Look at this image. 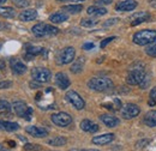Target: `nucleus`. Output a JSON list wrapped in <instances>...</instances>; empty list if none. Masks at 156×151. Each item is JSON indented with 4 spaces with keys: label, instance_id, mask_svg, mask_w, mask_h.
Wrapping results in <instances>:
<instances>
[{
    "label": "nucleus",
    "instance_id": "obj_1",
    "mask_svg": "<svg viewBox=\"0 0 156 151\" xmlns=\"http://www.w3.org/2000/svg\"><path fill=\"white\" fill-rule=\"evenodd\" d=\"M88 86L98 93H103V91H108L111 89H113L114 84L109 78L106 77H94L88 82Z\"/></svg>",
    "mask_w": 156,
    "mask_h": 151
},
{
    "label": "nucleus",
    "instance_id": "obj_38",
    "mask_svg": "<svg viewBox=\"0 0 156 151\" xmlns=\"http://www.w3.org/2000/svg\"><path fill=\"white\" fill-rule=\"evenodd\" d=\"M149 143H150V140H149V139H142V140L137 142V148H145Z\"/></svg>",
    "mask_w": 156,
    "mask_h": 151
},
{
    "label": "nucleus",
    "instance_id": "obj_11",
    "mask_svg": "<svg viewBox=\"0 0 156 151\" xmlns=\"http://www.w3.org/2000/svg\"><path fill=\"white\" fill-rule=\"evenodd\" d=\"M10 66H11L12 72L17 76H20L27 72V66L23 64L22 60L17 59V58H12V59L10 60Z\"/></svg>",
    "mask_w": 156,
    "mask_h": 151
},
{
    "label": "nucleus",
    "instance_id": "obj_34",
    "mask_svg": "<svg viewBox=\"0 0 156 151\" xmlns=\"http://www.w3.org/2000/svg\"><path fill=\"white\" fill-rule=\"evenodd\" d=\"M12 2H13L17 7H20V9L29 6V1H28V0H12Z\"/></svg>",
    "mask_w": 156,
    "mask_h": 151
},
{
    "label": "nucleus",
    "instance_id": "obj_20",
    "mask_svg": "<svg viewBox=\"0 0 156 151\" xmlns=\"http://www.w3.org/2000/svg\"><path fill=\"white\" fill-rule=\"evenodd\" d=\"M69 18V15L66 12H62V11H59V12H55L53 15L49 16V20L52 23H55V24H59V23H64L66 22Z\"/></svg>",
    "mask_w": 156,
    "mask_h": 151
},
{
    "label": "nucleus",
    "instance_id": "obj_48",
    "mask_svg": "<svg viewBox=\"0 0 156 151\" xmlns=\"http://www.w3.org/2000/svg\"><path fill=\"white\" fill-rule=\"evenodd\" d=\"M83 151H98L96 149H88V150H83Z\"/></svg>",
    "mask_w": 156,
    "mask_h": 151
},
{
    "label": "nucleus",
    "instance_id": "obj_29",
    "mask_svg": "<svg viewBox=\"0 0 156 151\" xmlns=\"http://www.w3.org/2000/svg\"><path fill=\"white\" fill-rule=\"evenodd\" d=\"M98 23V19L85 18V19H82V22H80V25H82V26H85V28H91V26L96 25Z\"/></svg>",
    "mask_w": 156,
    "mask_h": 151
},
{
    "label": "nucleus",
    "instance_id": "obj_19",
    "mask_svg": "<svg viewBox=\"0 0 156 151\" xmlns=\"http://www.w3.org/2000/svg\"><path fill=\"white\" fill-rule=\"evenodd\" d=\"M80 128H82L84 132H89V133H95L98 131V125H96L95 122L88 120V119H85V120H83V121L80 122Z\"/></svg>",
    "mask_w": 156,
    "mask_h": 151
},
{
    "label": "nucleus",
    "instance_id": "obj_2",
    "mask_svg": "<svg viewBox=\"0 0 156 151\" xmlns=\"http://www.w3.org/2000/svg\"><path fill=\"white\" fill-rule=\"evenodd\" d=\"M156 41V30L144 29L133 35V42L138 46H147Z\"/></svg>",
    "mask_w": 156,
    "mask_h": 151
},
{
    "label": "nucleus",
    "instance_id": "obj_8",
    "mask_svg": "<svg viewBox=\"0 0 156 151\" xmlns=\"http://www.w3.org/2000/svg\"><path fill=\"white\" fill-rule=\"evenodd\" d=\"M75 55H76V51L73 47H66L64 48L60 54H59V64L60 65H66V64H70L75 60Z\"/></svg>",
    "mask_w": 156,
    "mask_h": 151
},
{
    "label": "nucleus",
    "instance_id": "obj_45",
    "mask_svg": "<svg viewBox=\"0 0 156 151\" xmlns=\"http://www.w3.org/2000/svg\"><path fill=\"white\" fill-rule=\"evenodd\" d=\"M7 143L10 144L11 148H15V146H16V143H15V142H11V140H10V142H7Z\"/></svg>",
    "mask_w": 156,
    "mask_h": 151
},
{
    "label": "nucleus",
    "instance_id": "obj_50",
    "mask_svg": "<svg viewBox=\"0 0 156 151\" xmlns=\"http://www.w3.org/2000/svg\"><path fill=\"white\" fill-rule=\"evenodd\" d=\"M4 2H6V0H0V5H1V4H4Z\"/></svg>",
    "mask_w": 156,
    "mask_h": 151
},
{
    "label": "nucleus",
    "instance_id": "obj_42",
    "mask_svg": "<svg viewBox=\"0 0 156 151\" xmlns=\"http://www.w3.org/2000/svg\"><path fill=\"white\" fill-rule=\"evenodd\" d=\"M0 70H5V61L0 59Z\"/></svg>",
    "mask_w": 156,
    "mask_h": 151
},
{
    "label": "nucleus",
    "instance_id": "obj_37",
    "mask_svg": "<svg viewBox=\"0 0 156 151\" xmlns=\"http://www.w3.org/2000/svg\"><path fill=\"white\" fill-rule=\"evenodd\" d=\"M11 86H12V82H10V80L0 82V89H9Z\"/></svg>",
    "mask_w": 156,
    "mask_h": 151
},
{
    "label": "nucleus",
    "instance_id": "obj_46",
    "mask_svg": "<svg viewBox=\"0 0 156 151\" xmlns=\"http://www.w3.org/2000/svg\"><path fill=\"white\" fill-rule=\"evenodd\" d=\"M0 151H9V150H7L2 144H0Z\"/></svg>",
    "mask_w": 156,
    "mask_h": 151
},
{
    "label": "nucleus",
    "instance_id": "obj_9",
    "mask_svg": "<svg viewBox=\"0 0 156 151\" xmlns=\"http://www.w3.org/2000/svg\"><path fill=\"white\" fill-rule=\"evenodd\" d=\"M139 113H140L139 107L133 103H127L121 108V116L124 119H133Z\"/></svg>",
    "mask_w": 156,
    "mask_h": 151
},
{
    "label": "nucleus",
    "instance_id": "obj_30",
    "mask_svg": "<svg viewBox=\"0 0 156 151\" xmlns=\"http://www.w3.org/2000/svg\"><path fill=\"white\" fill-rule=\"evenodd\" d=\"M145 53L151 58H156V41H154L153 43H150L147 48H145Z\"/></svg>",
    "mask_w": 156,
    "mask_h": 151
},
{
    "label": "nucleus",
    "instance_id": "obj_33",
    "mask_svg": "<svg viewBox=\"0 0 156 151\" xmlns=\"http://www.w3.org/2000/svg\"><path fill=\"white\" fill-rule=\"evenodd\" d=\"M25 151H41V146L37 144H25L24 145Z\"/></svg>",
    "mask_w": 156,
    "mask_h": 151
},
{
    "label": "nucleus",
    "instance_id": "obj_44",
    "mask_svg": "<svg viewBox=\"0 0 156 151\" xmlns=\"http://www.w3.org/2000/svg\"><path fill=\"white\" fill-rule=\"evenodd\" d=\"M30 86H31V89H37L39 88V85L37 84H34V83H30Z\"/></svg>",
    "mask_w": 156,
    "mask_h": 151
},
{
    "label": "nucleus",
    "instance_id": "obj_13",
    "mask_svg": "<svg viewBox=\"0 0 156 151\" xmlns=\"http://www.w3.org/2000/svg\"><path fill=\"white\" fill-rule=\"evenodd\" d=\"M114 140V134L113 133H106L102 135H96L93 138V144L95 145H107Z\"/></svg>",
    "mask_w": 156,
    "mask_h": 151
},
{
    "label": "nucleus",
    "instance_id": "obj_43",
    "mask_svg": "<svg viewBox=\"0 0 156 151\" xmlns=\"http://www.w3.org/2000/svg\"><path fill=\"white\" fill-rule=\"evenodd\" d=\"M149 4H150L153 7H155L156 9V0H149Z\"/></svg>",
    "mask_w": 156,
    "mask_h": 151
},
{
    "label": "nucleus",
    "instance_id": "obj_21",
    "mask_svg": "<svg viewBox=\"0 0 156 151\" xmlns=\"http://www.w3.org/2000/svg\"><path fill=\"white\" fill-rule=\"evenodd\" d=\"M87 13L89 16H105L107 13V10L102 6L95 5V6H89L87 10Z\"/></svg>",
    "mask_w": 156,
    "mask_h": 151
},
{
    "label": "nucleus",
    "instance_id": "obj_51",
    "mask_svg": "<svg viewBox=\"0 0 156 151\" xmlns=\"http://www.w3.org/2000/svg\"><path fill=\"white\" fill-rule=\"evenodd\" d=\"M0 130H1V120H0Z\"/></svg>",
    "mask_w": 156,
    "mask_h": 151
},
{
    "label": "nucleus",
    "instance_id": "obj_5",
    "mask_svg": "<svg viewBox=\"0 0 156 151\" xmlns=\"http://www.w3.org/2000/svg\"><path fill=\"white\" fill-rule=\"evenodd\" d=\"M51 120L54 125H57L59 127H66L69 125H71L72 122V116L70 114L60 112V113H55L51 116Z\"/></svg>",
    "mask_w": 156,
    "mask_h": 151
},
{
    "label": "nucleus",
    "instance_id": "obj_7",
    "mask_svg": "<svg viewBox=\"0 0 156 151\" xmlns=\"http://www.w3.org/2000/svg\"><path fill=\"white\" fill-rule=\"evenodd\" d=\"M145 77V72L140 68H133L126 77V83L129 85H139Z\"/></svg>",
    "mask_w": 156,
    "mask_h": 151
},
{
    "label": "nucleus",
    "instance_id": "obj_15",
    "mask_svg": "<svg viewBox=\"0 0 156 151\" xmlns=\"http://www.w3.org/2000/svg\"><path fill=\"white\" fill-rule=\"evenodd\" d=\"M25 131L35 138H43V137L48 135V131L43 127H39V126H28L25 128Z\"/></svg>",
    "mask_w": 156,
    "mask_h": 151
},
{
    "label": "nucleus",
    "instance_id": "obj_6",
    "mask_svg": "<svg viewBox=\"0 0 156 151\" xmlns=\"http://www.w3.org/2000/svg\"><path fill=\"white\" fill-rule=\"evenodd\" d=\"M65 97H66V100H67L77 111H80V109H83V108L85 107L84 100L80 97V95L78 94V93H76V91H73V90L67 91L66 95H65Z\"/></svg>",
    "mask_w": 156,
    "mask_h": 151
},
{
    "label": "nucleus",
    "instance_id": "obj_40",
    "mask_svg": "<svg viewBox=\"0 0 156 151\" xmlns=\"http://www.w3.org/2000/svg\"><path fill=\"white\" fill-rule=\"evenodd\" d=\"M93 48H94V43H84L83 44V49H85V51H90Z\"/></svg>",
    "mask_w": 156,
    "mask_h": 151
},
{
    "label": "nucleus",
    "instance_id": "obj_22",
    "mask_svg": "<svg viewBox=\"0 0 156 151\" xmlns=\"http://www.w3.org/2000/svg\"><path fill=\"white\" fill-rule=\"evenodd\" d=\"M144 124L149 127H155L156 126V111H150L145 114L144 116Z\"/></svg>",
    "mask_w": 156,
    "mask_h": 151
},
{
    "label": "nucleus",
    "instance_id": "obj_35",
    "mask_svg": "<svg viewBox=\"0 0 156 151\" xmlns=\"http://www.w3.org/2000/svg\"><path fill=\"white\" fill-rule=\"evenodd\" d=\"M11 104L6 100H0V111H10Z\"/></svg>",
    "mask_w": 156,
    "mask_h": 151
},
{
    "label": "nucleus",
    "instance_id": "obj_17",
    "mask_svg": "<svg viewBox=\"0 0 156 151\" xmlns=\"http://www.w3.org/2000/svg\"><path fill=\"white\" fill-rule=\"evenodd\" d=\"M150 19V15L148 12H138L135 13L132 17H131V25L132 26H136L140 23H144V22H148Z\"/></svg>",
    "mask_w": 156,
    "mask_h": 151
},
{
    "label": "nucleus",
    "instance_id": "obj_14",
    "mask_svg": "<svg viewBox=\"0 0 156 151\" xmlns=\"http://www.w3.org/2000/svg\"><path fill=\"white\" fill-rule=\"evenodd\" d=\"M100 120L107 127H111V128L117 127V126H119V124H120V120L118 119L117 116H113V115H109V114H102L100 116Z\"/></svg>",
    "mask_w": 156,
    "mask_h": 151
},
{
    "label": "nucleus",
    "instance_id": "obj_32",
    "mask_svg": "<svg viewBox=\"0 0 156 151\" xmlns=\"http://www.w3.org/2000/svg\"><path fill=\"white\" fill-rule=\"evenodd\" d=\"M150 80H151V77H150V75H145L144 79H143V80H142V83L139 84L140 89H147V88L149 86V84H150Z\"/></svg>",
    "mask_w": 156,
    "mask_h": 151
},
{
    "label": "nucleus",
    "instance_id": "obj_12",
    "mask_svg": "<svg viewBox=\"0 0 156 151\" xmlns=\"http://www.w3.org/2000/svg\"><path fill=\"white\" fill-rule=\"evenodd\" d=\"M55 84L59 89L61 90H66L70 85H71V82L69 79V77L65 75L64 72H58L55 75Z\"/></svg>",
    "mask_w": 156,
    "mask_h": 151
},
{
    "label": "nucleus",
    "instance_id": "obj_26",
    "mask_svg": "<svg viewBox=\"0 0 156 151\" xmlns=\"http://www.w3.org/2000/svg\"><path fill=\"white\" fill-rule=\"evenodd\" d=\"M47 143H48V145H52V146H62V145H65L67 143V139L64 138V137L58 135V137H54V138L49 139Z\"/></svg>",
    "mask_w": 156,
    "mask_h": 151
},
{
    "label": "nucleus",
    "instance_id": "obj_27",
    "mask_svg": "<svg viewBox=\"0 0 156 151\" xmlns=\"http://www.w3.org/2000/svg\"><path fill=\"white\" fill-rule=\"evenodd\" d=\"M83 66H84V59L83 58H78L77 60L73 62V65L71 66V72L72 73H79V72H82Z\"/></svg>",
    "mask_w": 156,
    "mask_h": 151
},
{
    "label": "nucleus",
    "instance_id": "obj_36",
    "mask_svg": "<svg viewBox=\"0 0 156 151\" xmlns=\"http://www.w3.org/2000/svg\"><path fill=\"white\" fill-rule=\"evenodd\" d=\"M115 36H112V37H107V38H105V40H103V41H102V42H101V44H100V47H101V48H105V47H106V46H107V44H108V43H109V42H112V41H113V40H115Z\"/></svg>",
    "mask_w": 156,
    "mask_h": 151
},
{
    "label": "nucleus",
    "instance_id": "obj_4",
    "mask_svg": "<svg viewBox=\"0 0 156 151\" xmlns=\"http://www.w3.org/2000/svg\"><path fill=\"white\" fill-rule=\"evenodd\" d=\"M31 78L37 83H47L52 78V72L46 67H35L31 71Z\"/></svg>",
    "mask_w": 156,
    "mask_h": 151
},
{
    "label": "nucleus",
    "instance_id": "obj_25",
    "mask_svg": "<svg viewBox=\"0 0 156 151\" xmlns=\"http://www.w3.org/2000/svg\"><path fill=\"white\" fill-rule=\"evenodd\" d=\"M83 10L82 4H73V5H65L62 6V11H66L69 13H79Z\"/></svg>",
    "mask_w": 156,
    "mask_h": 151
},
{
    "label": "nucleus",
    "instance_id": "obj_28",
    "mask_svg": "<svg viewBox=\"0 0 156 151\" xmlns=\"http://www.w3.org/2000/svg\"><path fill=\"white\" fill-rule=\"evenodd\" d=\"M43 48L42 47H39V46H29L27 48V54H30L33 57H36L39 54H42L43 53Z\"/></svg>",
    "mask_w": 156,
    "mask_h": 151
},
{
    "label": "nucleus",
    "instance_id": "obj_47",
    "mask_svg": "<svg viewBox=\"0 0 156 151\" xmlns=\"http://www.w3.org/2000/svg\"><path fill=\"white\" fill-rule=\"evenodd\" d=\"M57 1H84V0H57Z\"/></svg>",
    "mask_w": 156,
    "mask_h": 151
},
{
    "label": "nucleus",
    "instance_id": "obj_49",
    "mask_svg": "<svg viewBox=\"0 0 156 151\" xmlns=\"http://www.w3.org/2000/svg\"><path fill=\"white\" fill-rule=\"evenodd\" d=\"M4 26H5V25H4V24H1V23H0V30H1V29H2V28H4Z\"/></svg>",
    "mask_w": 156,
    "mask_h": 151
},
{
    "label": "nucleus",
    "instance_id": "obj_16",
    "mask_svg": "<svg viewBox=\"0 0 156 151\" xmlns=\"http://www.w3.org/2000/svg\"><path fill=\"white\" fill-rule=\"evenodd\" d=\"M12 107H13L15 113L17 114L18 116H20V118H25V115L28 113V109H29V107L27 106V103L23 102V101H15L13 104H12Z\"/></svg>",
    "mask_w": 156,
    "mask_h": 151
},
{
    "label": "nucleus",
    "instance_id": "obj_24",
    "mask_svg": "<svg viewBox=\"0 0 156 151\" xmlns=\"http://www.w3.org/2000/svg\"><path fill=\"white\" fill-rule=\"evenodd\" d=\"M0 16L4 18H13L16 16V12L12 7L9 6H0Z\"/></svg>",
    "mask_w": 156,
    "mask_h": 151
},
{
    "label": "nucleus",
    "instance_id": "obj_10",
    "mask_svg": "<svg viewBox=\"0 0 156 151\" xmlns=\"http://www.w3.org/2000/svg\"><path fill=\"white\" fill-rule=\"evenodd\" d=\"M137 7L136 0H121L115 5V10L119 12H129L133 11Z\"/></svg>",
    "mask_w": 156,
    "mask_h": 151
},
{
    "label": "nucleus",
    "instance_id": "obj_31",
    "mask_svg": "<svg viewBox=\"0 0 156 151\" xmlns=\"http://www.w3.org/2000/svg\"><path fill=\"white\" fill-rule=\"evenodd\" d=\"M148 104L150 107H154L156 104V88L151 89V91H150V100L148 101Z\"/></svg>",
    "mask_w": 156,
    "mask_h": 151
},
{
    "label": "nucleus",
    "instance_id": "obj_41",
    "mask_svg": "<svg viewBox=\"0 0 156 151\" xmlns=\"http://www.w3.org/2000/svg\"><path fill=\"white\" fill-rule=\"evenodd\" d=\"M108 20H109V22H106V23H105V25H106V26H108V25H111V24H115V23L118 22V18L108 19Z\"/></svg>",
    "mask_w": 156,
    "mask_h": 151
},
{
    "label": "nucleus",
    "instance_id": "obj_3",
    "mask_svg": "<svg viewBox=\"0 0 156 151\" xmlns=\"http://www.w3.org/2000/svg\"><path fill=\"white\" fill-rule=\"evenodd\" d=\"M33 34L36 37H46V36H54L59 33V29L57 26H53L51 24H46V23H39L35 24L31 28Z\"/></svg>",
    "mask_w": 156,
    "mask_h": 151
},
{
    "label": "nucleus",
    "instance_id": "obj_39",
    "mask_svg": "<svg viewBox=\"0 0 156 151\" xmlns=\"http://www.w3.org/2000/svg\"><path fill=\"white\" fill-rule=\"evenodd\" d=\"M111 2H112V0H95V4L98 5V6H101V5H108Z\"/></svg>",
    "mask_w": 156,
    "mask_h": 151
},
{
    "label": "nucleus",
    "instance_id": "obj_23",
    "mask_svg": "<svg viewBox=\"0 0 156 151\" xmlns=\"http://www.w3.org/2000/svg\"><path fill=\"white\" fill-rule=\"evenodd\" d=\"M20 128V125L17 122L12 121H1V130H5L7 132H15Z\"/></svg>",
    "mask_w": 156,
    "mask_h": 151
},
{
    "label": "nucleus",
    "instance_id": "obj_18",
    "mask_svg": "<svg viewBox=\"0 0 156 151\" xmlns=\"http://www.w3.org/2000/svg\"><path fill=\"white\" fill-rule=\"evenodd\" d=\"M36 18H37V11L34 9L22 11L20 15V20H22V22H31Z\"/></svg>",
    "mask_w": 156,
    "mask_h": 151
}]
</instances>
